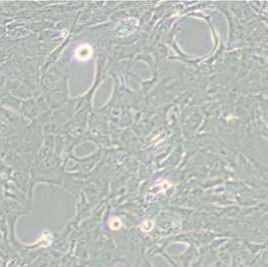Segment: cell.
<instances>
[{"label":"cell","mask_w":268,"mask_h":267,"mask_svg":"<svg viewBox=\"0 0 268 267\" xmlns=\"http://www.w3.org/2000/svg\"><path fill=\"white\" fill-rule=\"evenodd\" d=\"M92 55V48L88 44H82L76 50V56L80 60H88Z\"/></svg>","instance_id":"cell-1"},{"label":"cell","mask_w":268,"mask_h":267,"mask_svg":"<svg viewBox=\"0 0 268 267\" xmlns=\"http://www.w3.org/2000/svg\"><path fill=\"white\" fill-rule=\"evenodd\" d=\"M110 227H111V229H113V230H119L122 227V221L120 220V218L114 217L113 219L110 221Z\"/></svg>","instance_id":"cell-2"},{"label":"cell","mask_w":268,"mask_h":267,"mask_svg":"<svg viewBox=\"0 0 268 267\" xmlns=\"http://www.w3.org/2000/svg\"><path fill=\"white\" fill-rule=\"evenodd\" d=\"M154 227V222L151 221V220H147L143 223L142 225V230L145 231V232H150V231L153 229Z\"/></svg>","instance_id":"cell-3"}]
</instances>
